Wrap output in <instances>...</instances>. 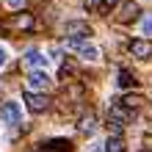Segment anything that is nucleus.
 <instances>
[{"instance_id": "nucleus-1", "label": "nucleus", "mask_w": 152, "mask_h": 152, "mask_svg": "<svg viewBox=\"0 0 152 152\" xmlns=\"http://www.w3.org/2000/svg\"><path fill=\"white\" fill-rule=\"evenodd\" d=\"M133 116H136V113H133V111L127 108V105L113 102L111 108H108V127H111L113 133H119V130L124 127V124H130V122H133Z\"/></svg>"}, {"instance_id": "nucleus-2", "label": "nucleus", "mask_w": 152, "mask_h": 152, "mask_svg": "<svg viewBox=\"0 0 152 152\" xmlns=\"http://www.w3.org/2000/svg\"><path fill=\"white\" fill-rule=\"evenodd\" d=\"M33 25H36L33 14L22 11V14H11L8 17V20L3 22V31H8V33H28V31H33Z\"/></svg>"}, {"instance_id": "nucleus-3", "label": "nucleus", "mask_w": 152, "mask_h": 152, "mask_svg": "<svg viewBox=\"0 0 152 152\" xmlns=\"http://www.w3.org/2000/svg\"><path fill=\"white\" fill-rule=\"evenodd\" d=\"M66 47L75 50L77 56L86 58V61H100V50H97L91 42H86V39H72V36H66Z\"/></svg>"}, {"instance_id": "nucleus-4", "label": "nucleus", "mask_w": 152, "mask_h": 152, "mask_svg": "<svg viewBox=\"0 0 152 152\" xmlns=\"http://www.w3.org/2000/svg\"><path fill=\"white\" fill-rule=\"evenodd\" d=\"M22 100H25V105H28V111L31 113H44V111H50V105H53V100L47 94H42V91H25L22 94Z\"/></svg>"}, {"instance_id": "nucleus-5", "label": "nucleus", "mask_w": 152, "mask_h": 152, "mask_svg": "<svg viewBox=\"0 0 152 152\" xmlns=\"http://www.w3.org/2000/svg\"><path fill=\"white\" fill-rule=\"evenodd\" d=\"M50 86H53V80L44 69H31V75H28V88L31 91H47Z\"/></svg>"}, {"instance_id": "nucleus-6", "label": "nucleus", "mask_w": 152, "mask_h": 152, "mask_svg": "<svg viewBox=\"0 0 152 152\" xmlns=\"http://www.w3.org/2000/svg\"><path fill=\"white\" fill-rule=\"evenodd\" d=\"M64 31H66V36H72V39H88L91 36V25L83 22V20H69Z\"/></svg>"}, {"instance_id": "nucleus-7", "label": "nucleus", "mask_w": 152, "mask_h": 152, "mask_svg": "<svg viewBox=\"0 0 152 152\" xmlns=\"http://www.w3.org/2000/svg\"><path fill=\"white\" fill-rule=\"evenodd\" d=\"M0 119H3L6 124H20L22 119V111L17 102H3V108H0Z\"/></svg>"}, {"instance_id": "nucleus-8", "label": "nucleus", "mask_w": 152, "mask_h": 152, "mask_svg": "<svg viewBox=\"0 0 152 152\" xmlns=\"http://www.w3.org/2000/svg\"><path fill=\"white\" fill-rule=\"evenodd\" d=\"M138 14H141V8L136 0H127L122 8H119V14H116V20L119 22H133V20H138Z\"/></svg>"}, {"instance_id": "nucleus-9", "label": "nucleus", "mask_w": 152, "mask_h": 152, "mask_svg": "<svg viewBox=\"0 0 152 152\" xmlns=\"http://www.w3.org/2000/svg\"><path fill=\"white\" fill-rule=\"evenodd\" d=\"M130 53H133L136 58L144 61V58L152 56V42H149V39H133V42H130Z\"/></svg>"}, {"instance_id": "nucleus-10", "label": "nucleus", "mask_w": 152, "mask_h": 152, "mask_svg": "<svg viewBox=\"0 0 152 152\" xmlns=\"http://www.w3.org/2000/svg\"><path fill=\"white\" fill-rule=\"evenodd\" d=\"M22 64L28 66V69H44L47 58H44L39 50H28V53H25V58H22Z\"/></svg>"}, {"instance_id": "nucleus-11", "label": "nucleus", "mask_w": 152, "mask_h": 152, "mask_svg": "<svg viewBox=\"0 0 152 152\" xmlns=\"http://www.w3.org/2000/svg\"><path fill=\"white\" fill-rule=\"evenodd\" d=\"M39 152H72V144H69L66 138H56V141H47V144H42Z\"/></svg>"}, {"instance_id": "nucleus-12", "label": "nucleus", "mask_w": 152, "mask_h": 152, "mask_svg": "<svg viewBox=\"0 0 152 152\" xmlns=\"http://www.w3.org/2000/svg\"><path fill=\"white\" fill-rule=\"evenodd\" d=\"M77 130L83 133V136H91V133L97 130V116L88 111V113H83L80 116V122H77Z\"/></svg>"}, {"instance_id": "nucleus-13", "label": "nucleus", "mask_w": 152, "mask_h": 152, "mask_svg": "<svg viewBox=\"0 0 152 152\" xmlns=\"http://www.w3.org/2000/svg\"><path fill=\"white\" fill-rule=\"evenodd\" d=\"M119 88H124V91H130V88H136L138 86V80H136V75L130 72V69H119Z\"/></svg>"}, {"instance_id": "nucleus-14", "label": "nucleus", "mask_w": 152, "mask_h": 152, "mask_svg": "<svg viewBox=\"0 0 152 152\" xmlns=\"http://www.w3.org/2000/svg\"><path fill=\"white\" fill-rule=\"evenodd\" d=\"M105 152H124V138L119 136V133L108 136V141H105Z\"/></svg>"}, {"instance_id": "nucleus-15", "label": "nucleus", "mask_w": 152, "mask_h": 152, "mask_svg": "<svg viewBox=\"0 0 152 152\" xmlns=\"http://www.w3.org/2000/svg\"><path fill=\"white\" fill-rule=\"evenodd\" d=\"M119 102L127 105L130 111H136V108H141V105H144V97H141V94H127V97H122Z\"/></svg>"}, {"instance_id": "nucleus-16", "label": "nucleus", "mask_w": 152, "mask_h": 152, "mask_svg": "<svg viewBox=\"0 0 152 152\" xmlns=\"http://www.w3.org/2000/svg\"><path fill=\"white\" fill-rule=\"evenodd\" d=\"M119 3H122V0H100V3H97V8H100L102 14H108V11H113Z\"/></svg>"}, {"instance_id": "nucleus-17", "label": "nucleus", "mask_w": 152, "mask_h": 152, "mask_svg": "<svg viewBox=\"0 0 152 152\" xmlns=\"http://www.w3.org/2000/svg\"><path fill=\"white\" fill-rule=\"evenodd\" d=\"M141 31L152 33V14H144V20H141Z\"/></svg>"}, {"instance_id": "nucleus-18", "label": "nucleus", "mask_w": 152, "mask_h": 152, "mask_svg": "<svg viewBox=\"0 0 152 152\" xmlns=\"http://www.w3.org/2000/svg\"><path fill=\"white\" fill-rule=\"evenodd\" d=\"M75 75V66L72 64H61V77H72Z\"/></svg>"}, {"instance_id": "nucleus-19", "label": "nucleus", "mask_w": 152, "mask_h": 152, "mask_svg": "<svg viewBox=\"0 0 152 152\" xmlns=\"http://www.w3.org/2000/svg\"><path fill=\"white\" fill-rule=\"evenodd\" d=\"M3 3H6L8 8H20V6L25 3V0H3Z\"/></svg>"}, {"instance_id": "nucleus-20", "label": "nucleus", "mask_w": 152, "mask_h": 152, "mask_svg": "<svg viewBox=\"0 0 152 152\" xmlns=\"http://www.w3.org/2000/svg\"><path fill=\"white\" fill-rule=\"evenodd\" d=\"M3 66H6V50L0 47V69H3Z\"/></svg>"}, {"instance_id": "nucleus-21", "label": "nucleus", "mask_w": 152, "mask_h": 152, "mask_svg": "<svg viewBox=\"0 0 152 152\" xmlns=\"http://www.w3.org/2000/svg\"><path fill=\"white\" fill-rule=\"evenodd\" d=\"M144 152H152V149H144Z\"/></svg>"}]
</instances>
